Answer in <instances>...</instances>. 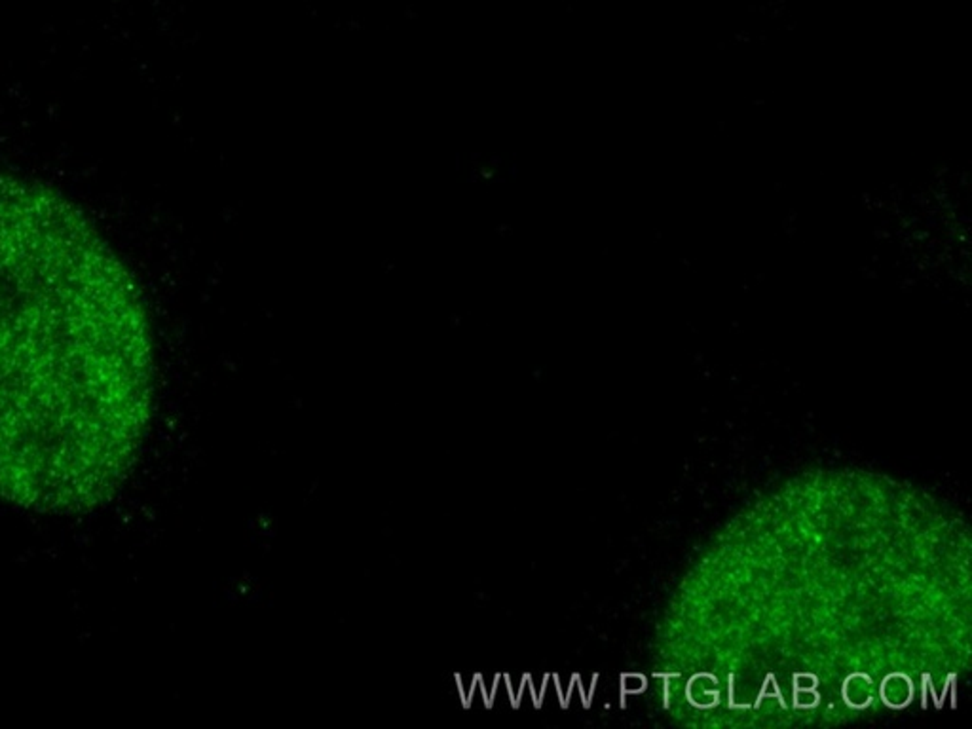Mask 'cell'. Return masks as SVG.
Instances as JSON below:
<instances>
[{
	"label": "cell",
	"instance_id": "cell-1",
	"mask_svg": "<svg viewBox=\"0 0 972 729\" xmlns=\"http://www.w3.org/2000/svg\"><path fill=\"white\" fill-rule=\"evenodd\" d=\"M153 342L129 270L53 188L0 173V498L50 515L126 481L153 403Z\"/></svg>",
	"mask_w": 972,
	"mask_h": 729
},
{
	"label": "cell",
	"instance_id": "cell-2",
	"mask_svg": "<svg viewBox=\"0 0 972 729\" xmlns=\"http://www.w3.org/2000/svg\"><path fill=\"white\" fill-rule=\"evenodd\" d=\"M686 697L697 709H712L720 703L718 680L712 674H695L686 686Z\"/></svg>",
	"mask_w": 972,
	"mask_h": 729
},
{
	"label": "cell",
	"instance_id": "cell-3",
	"mask_svg": "<svg viewBox=\"0 0 972 729\" xmlns=\"http://www.w3.org/2000/svg\"><path fill=\"white\" fill-rule=\"evenodd\" d=\"M880 694L883 703L890 709H904L912 703L913 699V684L906 677V674L893 672L882 682Z\"/></svg>",
	"mask_w": 972,
	"mask_h": 729
},
{
	"label": "cell",
	"instance_id": "cell-4",
	"mask_svg": "<svg viewBox=\"0 0 972 729\" xmlns=\"http://www.w3.org/2000/svg\"><path fill=\"white\" fill-rule=\"evenodd\" d=\"M843 699L849 707L866 709L874 701V682L862 672L850 674L843 684Z\"/></svg>",
	"mask_w": 972,
	"mask_h": 729
},
{
	"label": "cell",
	"instance_id": "cell-5",
	"mask_svg": "<svg viewBox=\"0 0 972 729\" xmlns=\"http://www.w3.org/2000/svg\"><path fill=\"white\" fill-rule=\"evenodd\" d=\"M647 687V680L646 677H642V674H634V672H629V674H623L621 677V703H623L625 697L629 695H639V694H644Z\"/></svg>",
	"mask_w": 972,
	"mask_h": 729
},
{
	"label": "cell",
	"instance_id": "cell-6",
	"mask_svg": "<svg viewBox=\"0 0 972 729\" xmlns=\"http://www.w3.org/2000/svg\"><path fill=\"white\" fill-rule=\"evenodd\" d=\"M819 705V694H817V687L809 686V687H802V686H794V707L798 709H813Z\"/></svg>",
	"mask_w": 972,
	"mask_h": 729
}]
</instances>
